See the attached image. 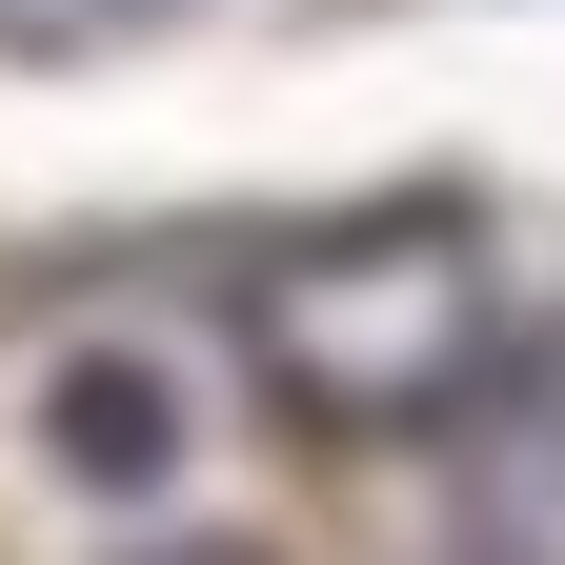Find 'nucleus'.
<instances>
[{
  "instance_id": "1",
  "label": "nucleus",
  "mask_w": 565,
  "mask_h": 565,
  "mask_svg": "<svg viewBox=\"0 0 565 565\" xmlns=\"http://www.w3.org/2000/svg\"><path fill=\"white\" fill-rule=\"evenodd\" d=\"M484 343H505V282L445 202H384V223H323V243H263L243 263V364L282 424H445L484 404Z\"/></svg>"
},
{
  "instance_id": "2",
  "label": "nucleus",
  "mask_w": 565,
  "mask_h": 565,
  "mask_svg": "<svg viewBox=\"0 0 565 565\" xmlns=\"http://www.w3.org/2000/svg\"><path fill=\"white\" fill-rule=\"evenodd\" d=\"M465 565H565V343L465 404Z\"/></svg>"
},
{
  "instance_id": "3",
  "label": "nucleus",
  "mask_w": 565,
  "mask_h": 565,
  "mask_svg": "<svg viewBox=\"0 0 565 565\" xmlns=\"http://www.w3.org/2000/svg\"><path fill=\"white\" fill-rule=\"evenodd\" d=\"M41 465L102 484V505H141V484L182 465V364H141V343H61V364H41Z\"/></svg>"
},
{
  "instance_id": "4",
  "label": "nucleus",
  "mask_w": 565,
  "mask_h": 565,
  "mask_svg": "<svg viewBox=\"0 0 565 565\" xmlns=\"http://www.w3.org/2000/svg\"><path fill=\"white\" fill-rule=\"evenodd\" d=\"M121 565H282V545H243V525H162V545H121Z\"/></svg>"
}]
</instances>
